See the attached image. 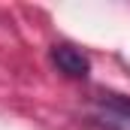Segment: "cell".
I'll return each mask as SVG.
<instances>
[{
  "instance_id": "2",
  "label": "cell",
  "mask_w": 130,
  "mask_h": 130,
  "mask_svg": "<svg viewBox=\"0 0 130 130\" xmlns=\"http://www.w3.org/2000/svg\"><path fill=\"white\" fill-rule=\"evenodd\" d=\"M100 103H103L109 112H115L121 121L130 124V97H124V94H112V91H103V94H100Z\"/></svg>"
},
{
  "instance_id": "1",
  "label": "cell",
  "mask_w": 130,
  "mask_h": 130,
  "mask_svg": "<svg viewBox=\"0 0 130 130\" xmlns=\"http://www.w3.org/2000/svg\"><path fill=\"white\" fill-rule=\"evenodd\" d=\"M52 61L55 67L70 76V79H85L88 73H91V61L82 55V48H76V45H70V42H58V45H52Z\"/></svg>"
}]
</instances>
